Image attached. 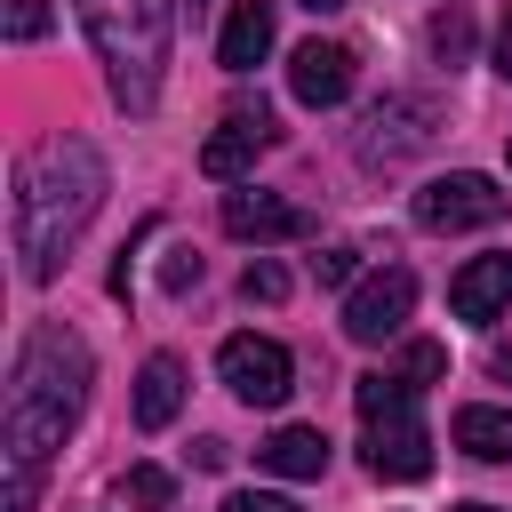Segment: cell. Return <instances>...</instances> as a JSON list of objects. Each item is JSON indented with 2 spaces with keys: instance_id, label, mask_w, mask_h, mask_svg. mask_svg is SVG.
Instances as JSON below:
<instances>
[{
  "instance_id": "cell-18",
  "label": "cell",
  "mask_w": 512,
  "mask_h": 512,
  "mask_svg": "<svg viewBox=\"0 0 512 512\" xmlns=\"http://www.w3.org/2000/svg\"><path fill=\"white\" fill-rule=\"evenodd\" d=\"M464 48H472V16H464V8L432 16V56H440V64H464Z\"/></svg>"
},
{
  "instance_id": "cell-11",
  "label": "cell",
  "mask_w": 512,
  "mask_h": 512,
  "mask_svg": "<svg viewBox=\"0 0 512 512\" xmlns=\"http://www.w3.org/2000/svg\"><path fill=\"white\" fill-rule=\"evenodd\" d=\"M288 96L312 104V112L344 104V96H352V48H336V40H304V48L288 56Z\"/></svg>"
},
{
  "instance_id": "cell-14",
  "label": "cell",
  "mask_w": 512,
  "mask_h": 512,
  "mask_svg": "<svg viewBox=\"0 0 512 512\" xmlns=\"http://www.w3.org/2000/svg\"><path fill=\"white\" fill-rule=\"evenodd\" d=\"M176 408H184V360H176V352H152V360L136 368V424H144V432H168Z\"/></svg>"
},
{
  "instance_id": "cell-15",
  "label": "cell",
  "mask_w": 512,
  "mask_h": 512,
  "mask_svg": "<svg viewBox=\"0 0 512 512\" xmlns=\"http://www.w3.org/2000/svg\"><path fill=\"white\" fill-rule=\"evenodd\" d=\"M256 464L280 472V480H320V472H328V432H320V424H280V432L256 448Z\"/></svg>"
},
{
  "instance_id": "cell-16",
  "label": "cell",
  "mask_w": 512,
  "mask_h": 512,
  "mask_svg": "<svg viewBox=\"0 0 512 512\" xmlns=\"http://www.w3.org/2000/svg\"><path fill=\"white\" fill-rule=\"evenodd\" d=\"M448 440H456L464 456H480V464H512V408H488V400H472V408H456Z\"/></svg>"
},
{
  "instance_id": "cell-3",
  "label": "cell",
  "mask_w": 512,
  "mask_h": 512,
  "mask_svg": "<svg viewBox=\"0 0 512 512\" xmlns=\"http://www.w3.org/2000/svg\"><path fill=\"white\" fill-rule=\"evenodd\" d=\"M88 24V48L104 64V88L120 112H152L160 104V72H168V32H176V0H72Z\"/></svg>"
},
{
  "instance_id": "cell-17",
  "label": "cell",
  "mask_w": 512,
  "mask_h": 512,
  "mask_svg": "<svg viewBox=\"0 0 512 512\" xmlns=\"http://www.w3.org/2000/svg\"><path fill=\"white\" fill-rule=\"evenodd\" d=\"M120 504H136V512H168V504H176V472H160V464H136V472L120 480Z\"/></svg>"
},
{
  "instance_id": "cell-1",
  "label": "cell",
  "mask_w": 512,
  "mask_h": 512,
  "mask_svg": "<svg viewBox=\"0 0 512 512\" xmlns=\"http://www.w3.org/2000/svg\"><path fill=\"white\" fill-rule=\"evenodd\" d=\"M88 408V344L72 328H32L16 368H8V400H0V464H8V512H32L40 464L64 448V432Z\"/></svg>"
},
{
  "instance_id": "cell-5",
  "label": "cell",
  "mask_w": 512,
  "mask_h": 512,
  "mask_svg": "<svg viewBox=\"0 0 512 512\" xmlns=\"http://www.w3.org/2000/svg\"><path fill=\"white\" fill-rule=\"evenodd\" d=\"M512 200L496 192V176H480V168H448V176H432L424 192H416V224L424 232H480V224H496Z\"/></svg>"
},
{
  "instance_id": "cell-27",
  "label": "cell",
  "mask_w": 512,
  "mask_h": 512,
  "mask_svg": "<svg viewBox=\"0 0 512 512\" xmlns=\"http://www.w3.org/2000/svg\"><path fill=\"white\" fill-rule=\"evenodd\" d=\"M448 512H496V504H448Z\"/></svg>"
},
{
  "instance_id": "cell-13",
  "label": "cell",
  "mask_w": 512,
  "mask_h": 512,
  "mask_svg": "<svg viewBox=\"0 0 512 512\" xmlns=\"http://www.w3.org/2000/svg\"><path fill=\"white\" fill-rule=\"evenodd\" d=\"M272 8H280V0H232V16H224V32H216V64H224V72H256V64L272 56Z\"/></svg>"
},
{
  "instance_id": "cell-28",
  "label": "cell",
  "mask_w": 512,
  "mask_h": 512,
  "mask_svg": "<svg viewBox=\"0 0 512 512\" xmlns=\"http://www.w3.org/2000/svg\"><path fill=\"white\" fill-rule=\"evenodd\" d=\"M192 8H200V0H192Z\"/></svg>"
},
{
  "instance_id": "cell-10",
  "label": "cell",
  "mask_w": 512,
  "mask_h": 512,
  "mask_svg": "<svg viewBox=\"0 0 512 512\" xmlns=\"http://www.w3.org/2000/svg\"><path fill=\"white\" fill-rule=\"evenodd\" d=\"M224 232L232 240H256V248H272V240H304L312 232V216L296 208V200H280V192H256V184H240V192H224Z\"/></svg>"
},
{
  "instance_id": "cell-25",
  "label": "cell",
  "mask_w": 512,
  "mask_h": 512,
  "mask_svg": "<svg viewBox=\"0 0 512 512\" xmlns=\"http://www.w3.org/2000/svg\"><path fill=\"white\" fill-rule=\"evenodd\" d=\"M496 72L512 80V16H504V32H496Z\"/></svg>"
},
{
  "instance_id": "cell-21",
  "label": "cell",
  "mask_w": 512,
  "mask_h": 512,
  "mask_svg": "<svg viewBox=\"0 0 512 512\" xmlns=\"http://www.w3.org/2000/svg\"><path fill=\"white\" fill-rule=\"evenodd\" d=\"M160 288H168V296H184V288H200V256H192V248H176V256L160 264Z\"/></svg>"
},
{
  "instance_id": "cell-8",
  "label": "cell",
  "mask_w": 512,
  "mask_h": 512,
  "mask_svg": "<svg viewBox=\"0 0 512 512\" xmlns=\"http://www.w3.org/2000/svg\"><path fill=\"white\" fill-rule=\"evenodd\" d=\"M272 136H280V128H272V112H264V104H232V112L208 128V144H200V168H208L216 184H240V176H248V168L272 152Z\"/></svg>"
},
{
  "instance_id": "cell-24",
  "label": "cell",
  "mask_w": 512,
  "mask_h": 512,
  "mask_svg": "<svg viewBox=\"0 0 512 512\" xmlns=\"http://www.w3.org/2000/svg\"><path fill=\"white\" fill-rule=\"evenodd\" d=\"M224 456H232L224 440H192V464H200V472H224Z\"/></svg>"
},
{
  "instance_id": "cell-9",
  "label": "cell",
  "mask_w": 512,
  "mask_h": 512,
  "mask_svg": "<svg viewBox=\"0 0 512 512\" xmlns=\"http://www.w3.org/2000/svg\"><path fill=\"white\" fill-rule=\"evenodd\" d=\"M432 128H440V112L424 104V96H384L368 120H360V160L376 168H392V160H408V152H424L432 144Z\"/></svg>"
},
{
  "instance_id": "cell-12",
  "label": "cell",
  "mask_w": 512,
  "mask_h": 512,
  "mask_svg": "<svg viewBox=\"0 0 512 512\" xmlns=\"http://www.w3.org/2000/svg\"><path fill=\"white\" fill-rule=\"evenodd\" d=\"M448 312L472 320V328L504 320V312H512V256H472V264L448 280Z\"/></svg>"
},
{
  "instance_id": "cell-22",
  "label": "cell",
  "mask_w": 512,
  "mask_h": 512,
  "mask_svg": "<svg viewBox=\"0 0 512 512\" xmlns=\"http://www.w3.org/2000/svg\"><path fill=\"white\" fill-rule=\"evenodd\" d=\"M352 272H360V248H352V240L320 248V280H328V288H336V280H352Z\"/></svg>"
},
{
  "instance_id": "cell-7",
  "label": "cell",
  "mask_w": 512,
  "mask_h": 512,
  "mask_svg": "<svg viewBox=\"0 0 512 512\" xmlns=\"http://www.w3.org/2000/svg\"><path fill=\"white\" fill-rule=\"evenodd\" d=\"M360 424H368L360 432V464L376 480H424L432 472V432H424L416 408H384V416H360Z\"/></svg>"
},
{
  "instance_id": "cell-20",
  "label": "cell",
  "mask_w": 512,
  "mask_h": 512,
  "mask_svg": "<svg viewBox=\"0 0 512 512\" xmlns=\"http://www.w3.org/2000/svg\"><path fill=\"white\" fill-rule=\"evenodd\" d=\"M48 0H8V40H48Z\"/></svg>"
},
{
  "instance_id": "cell-19",
  "label": "cell",
  "mask_w": 512,
  "mask_h": 512,
  "mask_svg": "<svg viewBox=\"0 0 512 512\" xmlns=\"http://www.w3.org/2000/svg\"><path fill=\"white\" fill-rule=\"evenodd\" d=\"M240 296H248V304H280V296H288V272H280V264H248V272H240Z\"/></svg>"
},
{
  "instance_id": "cell-4",
  "label": "cell",
  "mask_w": 512,
  "mask_h": 512,
  "mask_svg": "<svg viewBox=\"0 0 512 512\" xmlns=\"http://www.w3.org/2000/svg\"><path fill=\"white\" fill-rule=\"evenodd\" d=\"M216 376H224V392L248 400V408H280V400L296 392L288 344H272V336H256V328H240V336L216 344Z\"/></svg>"
},
{
  "instance_id": "cell-6",
  "label": "cell",
  "mask_w": 512,
  "mask_h": 512,
  "mask_svg": "<svg viewBox=\"0 0 512 512\" xmlns=\"http://www.w3.org/2000/svg\"><path fill=\"white\" fill-rule=\"evenodd\" d=\"M408 312H416V272L408 264H384V272H368L344 296V336L352 344H392L408 328Z\"/></svg>"
},
{
  "instance_id": "cell-2",
  "label": "cell",
  "mask_w": 512,
  "mask_h": 512,
  "mask_svg": "<svg viewBox=\"0 0 512 512\" xmlns=\"http://www.w3.org/2000/svg\"><path fill=\"white\" fill-rule=\"evenodd\" d=\"M104 152L88 136H48L40 152H24L16 168V200H8V232H16V272L32 288H48L72 256V240L88 232V216L104 208Z\"/></svg>"
},
{
  "instance_id": "cell-23",
  "label": "cell",
  "mask_w": 512,
  "mask_h": 512,
  "mask_svg": "<svg viewBox=\"0 0 512 512\" xmlns=\"http://www.w3.org/2000/svg\"><path fill=\"white\" fill-rule=\"evenodd\" d=\"M224 512H296L288 496H256V488H240V496H224Z\"/></svg>"
},
{
  "instance_id": "cell-26",
  "label": "cell",
  "mask_w": 512,
  "mask_h": 512,
  "mask_svg": "<svg viewBox=\"0 0 512 512\" xmlns=\"http://www.w3.org/2000/svg\"><path fill=\"white\" fill-rule=\"evenodd\" d=\"M296 8H312V16H328V8H344V0H296Z\"/></svg>"
}]
</instances>
